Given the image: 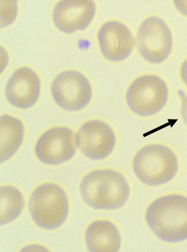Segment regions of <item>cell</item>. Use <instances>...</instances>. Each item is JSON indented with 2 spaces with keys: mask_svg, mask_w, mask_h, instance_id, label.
Instances as JSON below:
<instances>
[{
  "mask_svg": "<svg viewBox=\"0 0 187 252\" xmlns=\"http://www.w3.org/2000/svg\"><path fill=\"white\" fill-rule=\"evenodd\" d=\"M179 94L182 100L181 114L182 118L187 126V96L181 90L179 91Z\"/></svg>",
  "mask_w": 187,
  "mask_h": 252,
  "instance_id": "obj_16",
  "label": "cell"
},
{
  "mask_svg": "<svg viewBox=\"0 0 187 252\" xmlns=\"http://www.w3.org/2000/svg\"><path fill=\"white\" fill-rule=\"evenodd\" d=\"M40 92V78L28 67L17 69L6 85L5 94L8 102L20 109L33 106L39 97Z\"/></svg>",
  "mask_w": 187,
  "mask_h": 252,
  "instance_id": "obj_12",
  "label": "cell"
},
{
  "mask_svg": "<svg viewBox=\"0 0 187 252\" xmlns=\"http://www.w3.org/2000/svg\"><path fill=\"white\" fill-rule=\"evenodd\" d=\"M167 85L155 75H145L135 80L126 94V102L139 116H153L163 109L167 102Z\"/></svg>",
  "mask_w": 187,
  "mask_h": 252,
  "instance_id": "obj_5",
  "label": "cell"
},
{
  "mask_svg": "<svg viewBox=\"0 0 187 252\" xmlns=\"http://www.w3.org/2000/svg\"><path fill=\"white\" fill-rule=\"evenodd\" d=\"M135 175L143 184L158 186L172 181L179 163L172 150L161 145H150L137 153L134 159Z\"/></svg>",
  "mask_w": 187,
  "mask_h": 252,
  "instance_id": "obj_3",
  "label": "cell"
},
{
  "mask_svg": "<svg viewBox=\"0 0 187 252\" xmlns=\"http://www.w3.org/2000/svg\"><path fill=\"white\" fill-rule=\"evenodd\" d=\"M180 75H181L182 81L187 86V60L185 61L182 65Z\"/></svg>",
  "mask_w": 187,
  "mask_h": 252,
  "instance_id": "obj_18",
  "label": "cell"
},
{
  "mask_svg": "<svg viewBox=\"0 0 187 252\" xmlns=\"http://www.w3.org/2000/svg\"><path fill=\"white\" fill-rule=\"evenodd\" d=\"M1 195V222L4 225L17 219L24 208V199L19 189L11 186L0 189Z\"/></svg>",
  "mask_w": 187,
  "mask_h": 252,
  "instance_id": "obj_15",
  "label": "cell"
},
{
  "mask_svg": "<svg viewBox=\"0 0 187 252\" xmlns=\"http://www.w3.org/2000/svg\"><path fill=\"white\" fill-rule=\"evenodd\" d=\"M29 211L33 221L40 228L49 230L59 228L69 214L66 193L55 184H42L31 193Z\"/></svg>",
  "mask_w": 187,
  "mask_h": 252,
  "instance_id": "obj_4",
  "label": "cell"
},
{
  "mask_svg": "<svg viewBox=\"0 0 187 252\" xmlns=\"http://www.w3.org/2000/svg\"><path fill=\"white\" fill-rule=\"evenodd\" d=\"M146 220L161 240L183 242L187 239V197L173 194L155 200L146 211Z\"/></svg>",
  "mask_w": 187,
  "mask_h": 252,
  "instance_id": "obj_1",
  "label": "cell"
},
{
  "mask_svg": "<svg viewBox=\"0 0 187 252\" xmlns=\"http://www.w3.org/2000/svg\"><path fill=\"white\" fill-rule=\"evenodd\" d=\"M1 126V163L7 161L22 145L24 127L22 121L8 115L0 118Z\"/></svg>",
  "mask_w": 187,
  "mask_h": 252,
  "instance_id": "obj_14",
  "label": "cell"
},
{
  "mask_svg": "<svg viewBox=\"0 0 187 252\" xmlns=\"http://www.w3.org/2000/svg\"><path fill=\"white\" fill-rule=\"evenodd\" d=\"M81 195L85 203L96 209H116L127 202L130 188L125 177L112 170L90 172L80 184Z\"/></svg>",
  "mask_w": 187,
  "mask_h": 252,
  "instance_id": "obj_2",
  "label": "cell"
},
{
  "mask_svg": "<svg viewBox=\"0 0 187 252\" xmlns=\"http://www.w3.org/2000/svg\"><path fill=\"white\" fill-rule=\"evenodd\" d=\"M173 3L178 10L187 17V1H174Z\"/></svg>",
  "mask_w": 187,
  "mask_h": 252,
  "instance_id": "obj_17",
  "label": "cell"
},
{
  "mask_svg": "<svg viewBox=\"0 0 187 252\" xmlns=\"http://www.w3.org/2000/svg\"><path fill=\"white\" fill-rule=\"evenodd\" d=\"M95 13L93 0H62L53 8V19L59 30L72 33L86 28Z\"/></svg>",
  "mask_w": 187,
  "mask_h": 252,
  "instance_id": "obj_10",
  "label": "cell"
},
{
  "mask_svg": "<svg viewBox=\"0 0 187 252\" xmlns=\"http://www.w3.org/2000/svg\"><path fill=\"white\" fill-rule=\"evenodd\" d=\"M85 238L88 251L91 252H117L120 249V233L109 220L92 222L87 229Z\"/></svg>",
  "mask_w": 187,
  "mask_h": 252,
  "instance_id": "obj_13",
  "label": "cell"
},
{
  "mask_svg": "<svg viewBox=\"0 0 187 252\" xmlns=\"http://www.w3.org/2000/svg\"><path fill=\"white\" fill-rule=\"evenodd\" d=\"M139 53L144 59L159 64L167 60L172 50L173 38L168 25L157 17L144 20L136 35Z\"/></svg>",
  "mask_w": 187,
  "mask_h": 252,
  "instance_id": "obj_6",
  "label": "cell"
},
{
  "mask_svg": "<svg viewBox=\"0 0 187 252\" xmlns=\"http://www.w3.org/2000/svg\"><path fill=\"white\" fill-rule=\"evenodd\" d=\"M98 40L103 55L112 62H121L131 55L135 40L130 29L120 22L108 21L101 27Z\"/></svg>",
  "mask_w": 187,
  "mask_h": 252,
  "instance_id": "obj_11",
  "label": "cell"
},
{
  "mask_svg": "<svg viewBox=\"0 0 187 252\" xmlns=\"http://www.w3.org/2000/svg\"><path fill=\"white\" fill-rule=\"evenodd\" d=\"M76 143L74 132L69 128H52L38 139L35 154L42 163L49 165H60L74 156Z\"/></svg>",
  "mask_w": 187,
  "mask_h": 252,
  "instance_id": "obj_8",
  "label": "cell"
},
{
  "mask_svg": "<svg viewBox=\"0 0 187 252\" xmlns=\"http://www.w3.org/2000/svg\"><path fill=\"white\" fill-rule=\"evenodd\" d=\"M76 143L85 157L92 160H101L113 151L116 136L107 123L92 120L81 126L76 134Z\"/></svg>",
  "mask_w": 187,
  "mask_h": 252,
  "instance_id": "obj_9",
  "label": "cell"
},
{
  "mask_svg": "<svg viewBox=\"0 0 187 252\" xmlns=\"http://www.w3.org/2000/svg\"><path fill=\"white\" fill-rule=\"evenodd\" d=\"M51 91L55 102L67 111L82 109L92 96L89 80L78 71H65L58 74L52 83Z\"/></svg>",
  "mask_w": 187,
  "mask_h": 252,
  "instance_id": "obj_7",
  "label": "cell"
}]
</instances>
